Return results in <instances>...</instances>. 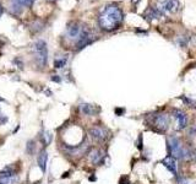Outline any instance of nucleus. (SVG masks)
I'll return each instance as SVG.
<instances>
[{"label": "nucleus", "instance_id": "f257e3e1", "mask_svg": "<svg viewBox=\"0 0 196 184\" xmlns=\"http://www.w3.org/2000/svg\"><path fill=\"white\" fill-rule=\"evenodd\" d=\"M124 20V14L118 5H107L102 9L98 16L99 27L104 31H114L116 29Z\"/></svg>", "mask_w": 196, "mask_h": 184}, {"label": "nucleus", "instance_id": "f03ea898", "mask_svg": "<svg viewBox=\"0 0 196 184\" xmlns=\"http://www.w3.org/2000/svg\"><path fill=\"white\" fill-rule=\"evenodd\" d=\"M33 55L37 65L39 68H44L48 61V48L47 43L43 39H38L33 44Z\"/></svg>", "mask_w": 196, "mask_h": 184}, {"label": "nucleus", "instance_id": "7ed1b4c3", "mask_svg": "<svg viewBox=\"0 0 196 184\" xmlns=\"http://www.w3.org/2000/svg\"><path fill=\"white\" fill-rule=\"evenodd\" d=\"M168 150L173 158H184L186 154V150L183 146L182 141L175 136H170L168 139Z\"/></svg>", "mask_w": 196, "mask_h": 184}, {"label": "nucleus", "instance_id": "20e7f679", "mask_svg": "<svg viewBox=\"0 0 196 184\" xmlns=\"http://www.w3.org/2000/svg\"><path fill=\"white\" fill-rule=\"evenodd\" d=\"M151 124L154 127L156 130L158 131H166L169 128L170 124V119H169V115L164 113H159L157 115H154L151 120Z\"/></svg>", "mask_w": 196, "mask_h": 184}, {"label": "nucleus", "instance_id": "39448f33", "mask_svg": "<svg viewBox=\"0 0 196 184\" xmlns=\"http://www.w3.org/2000/svg\"><path fill=\"white\" fill-rule=\"evenodd\" d=\"M93 41H95V37L91 33V31H88L87 29H82L79 38L76 39V48L77 49H82L85 47H87L88 44H91Z\"/></svg>", "mask_w": 196, "mask_h": 184}, {"label": "nucleus", "instance_id": "423d86ee", "mask_svg": "<svg viewBox=\"0 0 196 184\" xmlns=\"http://www.w3.org/2000/svg\"><path fill=\"white\" fill-rule=\"evenodd\" d=\"M90 135L96 140V141H104L108 138V130L102 127H92L88 129Z\"/></svg>", "mask_w": 196, "mask_h": 184}, {"label": "nucleus", "instance_id": "0eeeda50", "mask_svg": "<svg viewBox=\"0 0 196 184\" xmlns=\"http://www.w3.org/2000/svg\"><path fill=\"white\" fill-rule=\"evenodd\" d=\"M179 6V1L178 0H166L162 3L159 11L162 14H167V13H175L178 10Z\"/></svg>", "mask_w": 196, "mask_h": 184}, {"label": "nucleus", "instance_id": "6e6552de", "mask_svg": "<svg viewBox=\"0 0 196 184\" xmlns=\"http://www.w3.org/2000/svg\"><path fill=\"white\" fill-rule=\"evenodd\" d=\"M174 118H175V120H177V129L178 130H183V129H185L186 125H188V117H186V114L184 113L183 111L180 109H175L174 112Z\"/></svg>", "mask_w": 196, "mask_h": 184}, {"label": "nucleus", "instance_id": "1a4fd4ad", "mask_svg": "<svg viewBox=\"0 0 196 184\" xmlns=\"http://www.w3.org/2000/svg\"><path fill=\"white\" fill-rule=\"evenodd\" d=\"M80 33H81V27L79 26V24H76V22H71L68 25V29H66V34H68V37L71 38V39H77L79 38V36H80Z\"/></svg>", "mask_w": 196, "mask_h": 184}, {"label": "nucleus", "instance_id": "9d476101", "mask_svg": "<svg viewBox=\"0 0 196 184\" xmlns=\"http://www.w3.org/2000/svg\"><path fill=\"white\" fill-rule=\"evenodd\" d=\"M162 165L169 170L172 173L177 174V171H178V166H177V162H175V158H173L172 156H167L162 160Z\"/></svg>", "mask_w": 196, "mask_h": 184}, {"label": "nucleus", "instance_id": "9b49d317", "mask_svg": "<svg viewBox=\"0 0 196 184\" xmlns=\"http://www.w3.org/2000/svg\"><path fill=\"white\" fill-rule=\"evenodd\" d=\"M37 162H38V166L42 172H45L47 170V162H48V152L47 150H42L39 152V155L37 157Z\"/></svg>", "mask_w": 196, "mask_h": 184}, {"label": "nucleus", "instance_id": "f8f14e48", "mask_svg": "<svg viewBox=\"0 0 196 184\" xmlns=\"http://www.w3.org/2000/svg\"><path fill=\"white\" fill-rule=\"evenodd\" d=\"M79 109H80L81 114H84V115H93V114L96 113V106L88 104V103L80 104L79 106Z\"/></svg>", "mask_w": 196, "mask_h": 184}, {"label": "nucleus", "instance_id": "ddd939ff", "mask_svg": "<svg viewBox=\"0 0 196 184\" xmlns=\"http://www.w3.org/2000/svg\"><path fill=\"white\" fill-rule=\"evenodd\" d=\"M90 158H91V162L93 163V165H98L99 162H102V160H103V154L97 150V149H95V150H92L91 152H90Z\"/></svg>", "mask_w": 196, "mask_h": 184}, {"label": "nucleus", "instance_id": "4468645a", "mask_svg": "<svg viewBox=\"0 0 196 184\" xmlns=\"http://www.w3.org/2000/svg\"><path fill=\"white\" fill-rule=\"evenodd\" d=\"M44 29V24H43L42 21H39V20H34V21H32L31 24H29V29L33 32V33H38V32H41L42 29Z\"/></svg>", "mask_w": 196, "mask_h": 184}, {"label": "nucleus", "instance_id": "2eb2a0df", "mask_svg": "<svg viewBox=\"0 0 196 184\" xmlns=\"http://www.w3.org/2000/svg\"><path fill=\"white\" fill-rule=\"evenodd\" d=\"M14 176H15V171L13 168H10V167L0 171V179H8V178H11Z\"/></svg>", "mask_w": 196, "mask_h": 184}, {"label": "nucleus", "instance_id": "dca6fc26", "mask_svg": "<svg viewBox=\"0 0 196 184\" xmlns=\"http://www.w3.org/2000/svg\"><path fill=\"white\" fill-rule=\"evenodd\" d=\"M161 15H162V13L159 11V9L157 10V9L152 8V9H150V10H148V13L146 14V18H148V20H152V18H158Z\"/></svg>", "mask_w": 196, "mask_h": 184}, {"label": "nucleus", "instance_id": "f3484780", "mask_svg": "<svg viewBox=\"0 0 196 184\" xmlns=\"http://www.w3.org/2000/svg\"><path fill=\"white\" fill-rule=\"evenodd\" d=\"M66 61H68V58H56L54 60V68L56 69H61L66 65Z\"/></svg>", "mask_w": 196, "mask_h": 184}, {"label": "nucleus", "instance_id": "a211bd4d", "mask_svg": "<svg viewBox=\"0 0 196 184\" xmlns=\"http://www.w3.org/2000/svg\"><path fill=\"white\" fill-rule=\"evenodd\" d=\"M26 152L31 156L36 152V142H34V140H29L27 142V145H26Z\"/></svg>", "mask_w": 196, "mask_h": 184}, {"label": "nucleus", "instance_id": "6ab92c4d", "mask_svg": "<svg viewBox=\"0 0 196 184\" xmlns=\"http://www.w3.org/2000/svg\"><path fill=\"white\" fill-rule=\"evenodd\" d=\"M182 101L186 104V106H189V107H191V108H196V101L194 99L189 98V97H185V96H183L182 97Z\"/></svg>", "mask_w": 196, "mask_h": 184}, {"label": "nucleus", "instance_id": "aec40b11", "mask_svg": "<svg viewBox=\"0 0 196 184\" xmlns=\"http://www.w3.org/2000/svg\"><path fill=\"white\" fill-rule=\"evenodd\" d=\"M13 1L17 3V4L21 5V6H26V8H28V6H31V5L33 4L34 0H13Z\"/></svg>", "mask_w": 196, "mask_h": 184}, {"label": "nucleus", "instance_id": "412c9836", "mask_svg": "<svg viewBox=\"0 0 196 184\" xmlns=\"http://www.w3.org/2000/svg\"><path fill=\"white\" fill-rule=\"evenodd\" d=\"M52 134L49 133V131H45L44 133V135H43V141H44V144L45 145H49L50 144V141H52Z\"/></svg>", "mask_w": 196, "mask_h": 184}, {"label": "nucleus", "instance_id": "4be33fe9", "mask_svg": "<svg viewBox=\"0 0 196 184\" xmlns=\"http://www.w3.org/2000/svg\"><path fill=\"white\" fill-rule=\"evenodd\" d=\"M189 135H190V136H195L196 138V124L190 128V130H189Z\"/></svg>", "mask_w": 196, "mask_h": 184}, {"label": "nucleus", "instance_id": "5701e85b", "mask_svg": "<svg viewBox=\"0 0 196 184\" xmlns=\"http://www.w3.org/2000/svg\"><path fill=\"white\" fill-rule=\"evenodd\" d=\"M178 184H193L190 181H188V179H185V178H178Z\"/></svg>", "mask_w": 196, "mask_h": 184}, {"label": "nucleus", "instance_id": "b1692460", "mask_svg": "<svg viewBox=\"0 0 196 184\" xmlns=\"http://www.w3.org/2000/svg\"><path fill=\"white\" fill-rule=\"evenodd\" d=\"M119 184H130V182H129V178L127 177H121V179H120V182H119Z\"/></svg>", "mask_w": 196, "mask_h": 184}, {"label": "nucleus", "instance_id": "393cba45", "mask_svg": "<svg viewBox=\"0 0 196 184\" xmlns=\"http://www.w3.org/2000/svg\"><path fill=\"white\" fill-rule=\"evenodd\" d=\"M52 81H54V82H60L61 79H60L58 75H53V76H52Z\"/></svg>", "mask_w": 196, "mask_h": 184}, {"label": "nucleus", "instance_id": "a878e982", "mask_svg": "<svg viewBox=\"0 0 196 184\" xmlns=\"http://www.w3.org/2000/svg\"><path fill=\"white\" fill-rule=\"evenodd\" d=\"M137 147L140 149V150H142V136H139V144H137Z\"/></svg>", "mask_w": 196, "mask_h": 184}, {"label": "nucleus", "instance_id": "bb28decb", "mask_svg": "<svg viewBox=\"0 0 196 184\" xmlns=\"http://www.w3.org/2000/svg\"><path fill=\"white\" fill-rule=\"evenodd\" d=\"M124 112H125V111H124V109H120V108H116V109H115V113L118 114V115H120V114H123V113H124Z\"/></svg>", "mask_w": 196, "mask_h": 184}, {"label": "nucleus", "instance_id": "cd10ccee", "mask_svg": "<svg viewBox=\"0 0 196 184\" xmlns=\"http://www.w3.org/2000/svg\"><path fill=\"white\" fill-rule=\"evenodd\" d=\"M3 13H4V8H3V5L0 4V17H1V15H3Z\"/></svg>", "mask_w": 196, "mask_h": 184}, {"label": "nucleus", "instance_id": "c85d7f7f", "mask_svg": "<svg viewBox=\"0 0 196 184\" xmlns=\"http://www.w3.org/2000/svg\"><path fill=\"white\" fill-rule=\"evenodd\" d=\"M49 1H56V0H49Z\"/></svg>", "mask_w": 196, "mask_h": 184}, {"label": "nucleus", "instance_id": "c756f323", "mask_svg": "<svg viewBox=\"0 0 196 184\" xmlns=\"http://www.w3.org/2000/svg\"><path fill=\"white\" fill-rule=\"evenodd\" d=\"M195 160H196V152H195Z\"/></svg>", "mask_w": 196, "mask_h": 184}, {"label": "nucleus", "instance_id": "7c9ffc66", "mask_svg": "<svg viewBox=\"0 0 196 184\" xmlns=\"http://www.w3.org/2000/svg\"><path fill=\"white\" fill-rule=\"evenodd\" d=\"M0 101H3V99H1V98H0Z\"/></svg>", "mask_w": 196, "mask_h": 184}, {"label": "nucleus", "instance_id": "2f4dec72", "mask_svg": "<svg viewBox=\"0 0 196 184\" xmlns=\"http://www.w3.org/2000/svg\"><path fill=\"white\" fill-rule=\"evenodd\" d=\"M0 184H3V183H0Z\"/></svg>", "mask_w": 196, "mask_h": 184}, {"label": "nucleus", "instance_id": "473e14b6", "mask_svg": "<svg viewBox=\"0 0 196 184\" xmlns=\"http://www.w3.org/2000/svg\"><path fill=\"white\" fill-rule=\"evenodd\" d=\"M0 117H1V115H0Z\"/></svg>", "mask_w": 196, "mask_h": 184}]
</instances>
